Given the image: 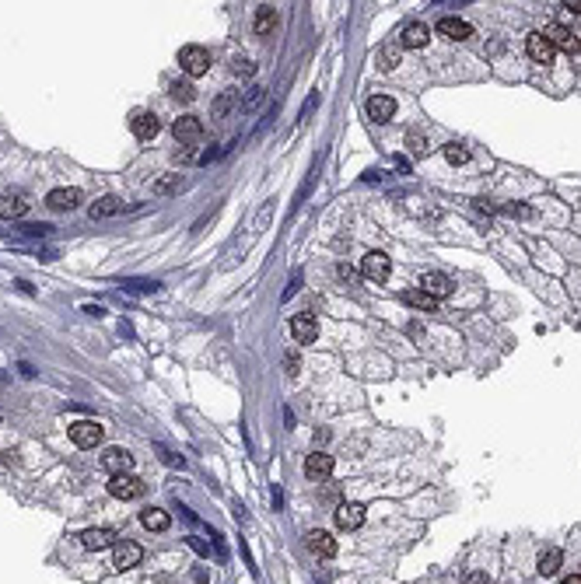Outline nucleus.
<instances>
[{"label": "nucleus", "mask_w": 581, "mask_h": 584, "mask_svg": "<svg viewBox=\"0 0 581 584\" xmlns=\"http://www.w3.org/2000/svg\"><path fill=\"white\" fill-rule=\"evenodd\" d=\"M144 560V549L137 546V542H116L112 546V564H116V571H133L137 564Z\"/></svg>", "instance_id": "3"}, {"label": "nucleus", "mask_w": 581, "mask_h": 584, "mask_svg": "<svg viewBox=\"0 0 581 584\" xmlns=\"http://www.w3.org/2000/svg\"><path fill=\"white\" fill-rule=\"evenodd\" d=\"M561 564H564V553H561L557 546H550V549L539 553V567H536V571H539L543 578H554V574L561 571Z\"/></svg>", "instance_id": "23"}, {"label": "nucleus", "mask_w": 581, "mask_h": 584, "mask_svg": "<svg viewBox=\"0 0 581 584\" xmlns=\"http://www.w3.org/2000/svg\"><path fill=\"white\" fill-rule=\"evenodd\" d=\"M231 70H238V74H252L256 67H252V60H245V56H238L235 63H231Z\"/></svg>", "instance_id": "32"}, {"label": "nucleus", "mask_w": 581, "mask_h": 584, "mask_svg": "<svg viewBox=\"0 0 581 584\" xmlns=\"http://www.w3.org/2000/svg\"><path fill=\"white\" fill-rule=\"evenodd\" d=\"M564 7H568V11H575V14H581V0H568Z\"/></svg>", "instance_id": "35"}, {"label": "nucleus", "mask_w": 581, "mask_h": 584, "mask_svg": "<svg viewBox=\"0 0 581 584\" xmlns=\"http://www.w3.org/2000/svg\"><path fill=\"white\" fill-rule=\"evenodd\" d=\"M109 493H112V497H119V500H133V497H140V493H144V483H140L133 473H119V476H112V480H109Z\"/></svg>", "instance_id": "5"}, {"label": "nucleus", "mask_w": 581, "mask_h": 584, "mask_svg": "<svg viewBox=\"0 0 581 584\" xmlns=\"http://www.w3.org/2000/svg\"><path fill=\"white\" fill-rule=\"evenodd\" d=\"M172 98H176V101H193L196 88L190 85V81H176V85H172Z\"/></svg>", "instance_id": "27"}, {"label": "nucleus", "mask_w": 581, "mask_h": 584, "mask_svg": "<svg viewBox=\"0 0 581 584\" xmlns=\"http://www.w3.org/2000/svg\"><path fill=\"white\" fill-rule=\"evenodd\" d=\"M274 28H277V11H274V7H259V11H256V32H259V35H270Z\"/></svg>", "instance_id": "26"}, {"label": "nucleus", "mask_w": 581, "mask_h": 584, "mask_svg": "<svg viewBox=\"0 0 581 584\" xmlns=\"http://www.w3.org/2000/svg\"><path fill=\"white\" fill-rule=\"evenodd\" d=\"M438 35H445V39H452V42H466V39L473 35V25L463 21V18H441V21H438Z\"/></svg>", "instance_id": "11"}, {"label": "nucleus", "mask_w": 581, "mask_h": 584, "mask_svg": "<svg viewBox=\"0 0 581 584\" xmlns=\"http://www.w3.org/2000/svg\"><path fill=\"white\" fill-rule=\"evenodd\" d=\"M466 584H487V574H470V578H466Z\"/></svg>", "instance_id": "34"}, {"label": "nucleus", "mask_w": 581, "mask_h": 584, "mask_svg": "<svg viewBox=\"0 0 581 584\" xmlns=\"http://www.w3.org/2000/svg\"><path fill=\"white\" fill-rule=\"evenodd\" d=\"M140 521H144V528H151V532H165V528H169V514H165L161 507H147V511L140 514Z\"/></svg>", "instance_id": "24"}, {"label": "nucleus", "mask_w": 581, "mask_h": 584, "mask_svg": "<svg viewBox=\"0 0 581 584\" xmlns=\"http://www.w3.org/2000/svg\"><path fill=\"white\" fill-rule=\"evenodd\" d=\"M403 301H406L410 308H420V311H434V308H438V301H434L431 294H424L420 287H417V291H406L403 294Z\"/></svg>", "instance_id": "25"}, {"label": "nucleus", "mask_w": 581, "mask_h": 584, "mask_svg": "<svg viewBox=\"0 0 581 584\" xmlns=\"http://www.w3.org/2000/svg\"><path fill=\"white\" fill-rule=\"evenodd\" d=\"M123 210V199L119 196H102V199H95L92 206H88V217L92 220H102V217H112V213H119Z\"/></svg>", "instance_id": "22"}, {"label": "nucleus", "mask_w": 581, "mask_h": 584, "mask_svg": "<svg viewBox=\"0 0 581 584\" xmlns=\"http://www.w3.org/2000/svg\"><path fill=\"white\" fill-rule=\"evenodd\" d=\"M102 469H109L112 476L130 473V469H133V455H130L126 448H105V455H102Z\"/></svg>", "instance_id": "9"}, {"label": "nucleus", "mask_w": 581, "mask_h": 584, "mask_svg": "<svg viewBox=\"0 0 581 584\" xmlns=\"http://www.w3.org/2000/svg\"><path fill=\"white\" fill-rule=\"evenodd\" d=\"M396 56H399L396 46H382V49H379V67H382V70H392V67H396Z\"/></svg>", "instance_id": "29"}, {"label": "nucleus", "mask_w": 581, "mask_h": 584, "mask_svg": "<svg viewBox=\"0 0 581 584\" xmlns=\"http://www.w3.org/2000/svg\"><path fill=\"white\" fill-rule=\"evenodd\" d=\"M172 133H176L179 144H196V140L203 137V123H200L196 116H179L176 126H172Z\"/></svg>", "instance_id": "10"}, {"label": "nucleus", "mask_w": 581, "mask_h": 584, "mask_svg": "<svg viewBox=\"0 0 581 584\" xmlns=\"http://www.w3.org/2000/svg\"><path fill=\"white\" fill-rule=\"evenodd\" d=\"M28 210V199L21 193H0V220H18L25 217Z\"/></svg>", "instance_id": "16"}, {"label": "nucleus", "mask_w": 581, "mask_h": 584, "mask_svg": "<svg viewBox=\"0 0 581 584\" xmlns=\"http://www.w3.org/2000/svg\"><path fill=\"white\" fill-rule=\"evenodd\" d=\"M290 336H294L298 343H312V340L319 336V322H315L312 315H294V318H290Z\"/></svg>", "instance_id": "17"}, {"label": "nucleus", "mask_w": 581, "mask_h": 584, "mask_svg": "<svg viewBox=\"0 0 581 584\" xmlns=\"http://www.w3.org/2000/svg\"><path fill=\"white\" fill-rule=\"evenodd\" d=\"M561 584H581V574H571V578H564Z\"/></svg>", "instance_id": "36"}, {"label": "nucleus", "mask_w": 581, "mask_h": 584, "mask_svg": "<svg viewBox=\"0 0 581 584\" xmlns=\"http://www.w3.org/2000/svg\"><path fill=\"white\" fill-rule=\"evenodd\" d=\"M179 67L190 74V77H200L210 70V53L203 46H183L179 49Z\"/></svg>", "instance_id": "1"}, {"label": "nucleus", "mask_w": 581, "mask_h": 584, "mask_svg": "<svg viewBox=\"0 0 581 584\" xmlns=\"http://www.w3.org/2000/svg\"><path fill=\"white\" fill-rule=\"evenodd\" d=\"M361 525H365V507H361V504H340V507H336V528L354 532V528H361Z\"/></svg>", "instance_id": "13"}, {"label": "nucleus", "mask_w": 581, "mask_h": 584, "mask_svg": "<svg viewBox=\"0 0 581 584\" xmlns=\"http://www.w3.org/2000/svg\"><path fill=\"white\" fill-rule=\"evenodd\" d=\"M427 39H431V28H427V25H420V21H413V25H406V28H403L399 46H406V49H420V46H427Z\"/></svg>", "instance_id": "20"}, {"label": "nucleus", "mask_w": 581, "mask_h": 584, "mask_svg": "<svg viewBox=\"0 0 581 584\" xmlns=\"http://www.w3.org/2000/svg\"><path fill=\"white\" fill-rule=\"evenodd\" d=\"M329 473H333V455L312 452V455L305 459V476H308V480H326Z\"/></svg>", "instance_id": "15"}, {"label": "nucleus", "mask_w": 581, "mask_h": 584, "mask_svg": "<svg viewBox=\"0 0 581 584\" xmlns=\"http://www.w3.org/2000/svg\"><path fill=\"white\" fill-rule=\"evenodd\" d=\"M130 130H133L137 140H151V137H158L161 123H158L154 112H133V116H130Z\"/></svg>", "instance_id": "8"}, {"label": "nucleus", "mask_w": 581, "mask_h": 584, "mask_svg": "<svg viewBox=\"0 0 581 584\" xmlns=\"http://www.w3.org/2000/svg\"><path fill=\"white\" fill-rule=\"evenodd\" d=\"M546 39H550V46L554 49H564V53H578V39L571 35V28H564V25H546V32H543Z\"/></svg>", "instance_id": "12"}, {"label": "nucleus", "mask_w": 581, "mask_h": 584, "mask_svg": "<svg viewBox=\"0 0 581 584\" xmlns=\"http://www.w3.org/2000/svg\"><path fill=\"white\" fill-rule=\"evenodd\" d=\"M361 270H365V277L368 280H375V284H386L389 280V256L386 252H368L365 259H361Z\"/></svg>", "instance_id": "7"}, {"label": "nucleus", "mask_w": 581, "mask_h": 584, "mask_svg": "<svg viewBox=\"0 0 581 584\" xmlns=\"http://www.w3.org/2000/svg\"><path fill=\"white\" fill-rule=\"evenodd\" d=\"M420 291L431 294V297L438 301V297H448V294H452V280H448L445 273H424V277H420Z\"/></svg>", "instance_id": "19"}, {"label": "nucleus", "mask_w": 581, "mask_h": 584, "mask_svg": "<svg viewBox=\"0 0 581 584\" xmlns=\"http://www.w3.org/2000/svg\"><path fill=\"white\" fill-rule=\"evenodd\" d=\"M231 101H235V92H231V95H224V98H217V105H214V116L221 119V116L231 108Z\"/></svg>", "instance_id": "31"}, {"label": "nucleus", "mask_w": 581, "mask_h": 584, "mask_svg": "<svg viewBox=\"0 0 581 584\" xmlns=\"http://www.w3.org/2000/svg\"><path fill=\"white\" fill-rule=\"evenodd\" d=\"M525 53H529L536 63L546 67V63H554V53H557V49L550 46V39H546L543 32H529V35H525Z\"/></svg>", "instance_id": "4"}, {"label": "nucleus", "mask_w": 581, "mask_h": 584, "mask_svg": "<svg viewBox=\"0 0 581 584\" xmlns=\"http://www.w3.org/2000/svg\"><path fill=\"white\" fill-rule=\"evenodd\" d=\"M78 203H81V190H74V186H60V190H53L46 196L49 210H74Z\"/></svg>", "instance_id": "14"}, {"label": "nucleus", "mask_w": 581, "mask_h": 584, "mask_svg": "<svg viewBox=\"0 0 581 584\" xmlns=\"http://www.w3.org/2000/svg\"><path fill=\"white\" fill-rule=\"evenodd\" d=\"M81 546L92 549V553H98V549L116 546V535H112L109 528H85V532H81Z\"/></svg>", "instance_id": "18"}, {"label": "nucleus", "mask_w": 581, "mask_h": 584, "mask_svg": "<svg viewBox=\"0 0 581 584\" xmlns=\"http://www.w3.org/2000/svg\"><path fill=\"white\" fill-rule=\"evenodd\" d=\"M445 158H448L452 165H463V161H470V151H466L463 144H445Z\"/></svg>", "instance_id": "28"}, {"label": "nucleus", "mask_w": 581, "mask_h": 584, "mask_svg": "<svg viewBox=\"0 0 581 584\" xmlns=\"http://www.w3.org/2000/svg\"><path fill=\"white\" fill-rule=\"evenodd\" d=\"M368 116H372L375 123H389V119L396 116V101L389 95H372L368 98Z\"/></svg>", "instance_id": "21"}, {"label": "nucleus", "mask_w": 581, "mask_h": 584, "mask_svg": "<svg viewBox=\"0 0 581 584\" xmlns=\"http://www.w3.org/2000/svg\"><path fill=\"white\" fill-rule=\"evenodd\" d=\"M305 546H308V553H312V557H322V560L336 557V539H333L329 532H322V528L308 532V535H305Z\"/></svg>", "instance_id": "6"}, {"label": "nucleus", "mask_w": 581, "mask_h": 584, "mask_svg": "<svg viewBox=\"0 0 581 584\" xmlns=\"http://www.w3.org/2000/svg\"><path fill=\"white\" fill-rule=\"evenodd\" d=\"M102 423L95 420H78V423H71V441L78 445V448H95L102 445Z\"/></svg>", "instance_id": "2"}, {"label": "nucleus", "mask_w": 581, "mask_h": 584, "mask_svg": "<svg viewBox=\"0 0 581 584\" xmlns=\"http://www.w3.org/2000/svg\"><path fill=\"white\" fill-rule=\"evenodd\" d=\"M410 147H413L417 154H424V151H427V144H424V137H420L417 130H410Z\"/></svg>", "instance_id": "33"}, {"label": "nucleus", "mask_w": 581, "mask_h": 584, "mask_svg": "<svg viewBox=\"0 0 581 584\" xmlns=\"http://www.w3.org/2000/svg\"><path fill=\"white\" fill-rule=\"evenodd\" d=\"M176 190H179V175H169V179H158V182H154V193L158 196L176 193Z\"/></svg>", "instance_id": "30"}]
</instances>
